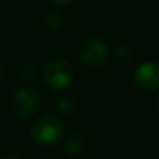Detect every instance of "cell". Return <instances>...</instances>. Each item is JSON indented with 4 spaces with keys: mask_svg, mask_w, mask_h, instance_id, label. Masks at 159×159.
<instances>
[{
    "mask_svg": "<svg viewBox=\"0 0 159 159\" xmlns=\"http://www.w3.org/2000/svg\"><path fill=\"white\" fill-rule=\"evenodd\" d=\"M64 134V126L55 116H42L34 123L31 137L38 145L50 147L60 141Z\"/></svg>",
    "mask_w": 159,
    "mask_h": 159,
    "instance_id": "1",
    "label": "cell"
},
{
    "mask_svg": "<svg viewBox=\"0 0 159 159\" xmlns=\"http://www.w3.org/2000/svg\"><path fill=\"white\" fill-rule=\"evenodd\" d=\"M45 82L52 89H64L73 80V67L67 60L56 57L49 60L43 69Z\"/></svg>",
    "mask_w": 159,
    "mask_h": 159,
    "instance_id": "2",
    "label": "cell"
},
{
    "mask_svg": "<svg viewBox=\"0 0 159 159\" xmlns=\"http://www.w3.org/2000/svg\"><path fill=\"white\" fill-rule=\"evenodd\" d=\"M39 93L32 88H21L13 96L11 112L18 119H30L39 107Z\"/></svg>",
    "mask_w": 159,
    "mask_h": 159,
    "instance_id": "3",
    "label": "cell"
},
{
    "mask_svg": "<svg viewBox=\"0 0 159 159\" xmlns=\"http://www.w3.org/2000/svg\"><path fill=\"white\" fill-rule=\"evenodd\" d=\"M107 49L103 41L98 38H93L87 41L81 46L80 50V57L82 63H85L89 67H98L106 60Z\"/></svg>",
    "mask_w": 159,
    "mask_h": 159,
    "instance_id": "4",
    "label": "cell"
},
{
    "mask_svg": "<svg viewBox=\"0 0 159 159\" xmlns=\"http://www.w3.org/2000/svg\"><path fill=\"white\" fill-rule=\"evenodd\" d=\"M134 81L138 87L145 89H154L159 87V63L149 61L144 63L135 70Z\"/></svg>",
    "mask_w": 159,
    "mask_h": 159,
    "instance_id": "5",
    "label": "cell"
},
{
    "mask_svg": "<svg viewBox=\"0 0 159 159\" xmlns=\"http://www.w3.org/2000/svg\"><path fill=\"white\" fill-rule=\"evenodd\" d=\"M67 149H69V152H71V154H75V152H78L80 149H82V143L80 141L78 137H71L69 140V144H67Z\"/></svg>",
    "mask_w": 159,
    "mask_h": 159,
    "instance_id": "6",
    "label": "cell"
},
{
    "mask_svg": "<svg viewBox=\"0 0 159 159\" xmlns=\"http://www.w3.org/2000/svg\"><path fill=\"white\" fill-rule=\"evenodd\" d=\"M52 3H55V4H67V3H70L71 0H50Z\"/></svg>",
    "mask_w": 159,
    "mask_h": 159,
    "instance_id": "7",
    "label": "cell"
},
{
    "mask_svg": "<svg viewBox=\"0 0 159 159\" xmlns=\"http://www.w3.org/2000/svg\"><path fill=\"white\" fill-rule=\"evenodd\" d=\"M2 159H20V158L16 157V155H6V157H3Z\"/></svg>",
    "mask_w": 159,
    "mask_h": 159,
    "instance_id": "8",
    "label": "cell"
},
{
    "mask_svg": "<svg viewBox=\"0 0 159 159\" xmlns=\"http://www.w3.org/2000/svg\"><path fill=\"white\" fill-rule=\"evenodd\" d=\"M157 109H158V112H159V93H158V96H157Z\"/></svg>",
    "mask_w": 159,
    "mask_h": 159,
    "instance_id": "9",
    "label": "cell"
},
{
    "mask_svg": "<svg viewBox=\"0 0 159 159\" xmlns=\"http://www.w3.org/2000/svg\"><path fill=\"white\" fill-rule=\"evenodd\" d=\"M3 80V71H2V67H0V82H2Z\"/></svg>",
    "mask_w": 159,
    "mask_h": 159,
    "instance_id": "10",
    "label": "cell"
}]
</instances>
